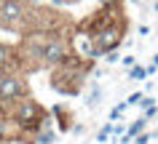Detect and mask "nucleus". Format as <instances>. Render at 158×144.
Instances as JSON below:
<instances>
[{"instance_id":"obj_1","label":"nucleus","mask_w":158,"mask_h":144,"mask_svg":"<svg viewBox=\"0 0 158 144\" xmlns=\"http://www.w3.org/2000/svg\"><path fill=\"white\" fill-rule=\"evenodd\" d=\"M75 35H81L83 40H89L94 56L115 51L123 43V35H126V16H123V8H121V0L105 3V6H99V11L89 14L78 24Z\"/></svg>"},{"instance_id":"obj_2","label":"nucleus","mask_w":158,"mask_h":144,"mask_svg":"<svg viewBox=\"0 0 158 144\" xmlns=\"http://www.w3.org/2000/svg\"><path fill=\"white\" fill-rule=\"evenodd\" d=\"M89 69H91V59L89 56L70 53L62 64L51 67V85H54V91L64 93V96L81 93L86 77H89Z\"/></svg>"},{"instance_id":"obj_3","label":"nucleus","mask_w":158,"mask_h":144,"mask_svg":"<svg viewBox=\"0 0 158 144\" xmlns=\"http://www.w3.org/2000/svg\"><path fill=\"white\" fill-rule=\"evenodd\" d=\"M30 6V0H0V27L8 32H22Z\"/></svg>"},{"instance_id":"obj_4","label":"nucleus","mask_w":158,"mask_h":144,"mask_svg":"<svg viewBox=\"0 0 158 144\" xmlns=\"http://www.w3.org/2000/svg\"><path fill=\"white\" fill-rule=\"evenodd\" d=\"M27 96V80L22 72H0V107L6 110Z\"/></svg>"},{"instance_id":"obj_5","label":"nucleus","mask_w":158,"mask_h":144,"mask_svg":"<svg viewBox=\"0 0 158 144\" xmlns=\"http://www.w3.org/2000/svg\"><path fill=\"white\" fill-rule=\"evenodd\" d=\"M0 72H19V56L16 48L0 43Z\"/></svg>"},{"instance_id":"obj_6","label":"nucleus","mask_w":158,"mask_h":144,"mask_svg":"<svg viewBox=\"0 0 158 144\" xmlns=\"http://www.w3.org/2000/svg\"><path fill=\"white\" fill-rule=\"evenodd\" d=\"M54 115H59V128H62V131H70V128H73V112H70V110L56 107Z\"/></svg>"},{"instance_id":"obj_7","label":"nucleus","mask_w":158,"mask_h":144,"mask_svg":"<svg viewBox=\"0 0 158 144\" xmlns=\"http://www.w3.org/2000/svg\"><path fill=\"white\" fill-rule=\"evenodd\" d=\"M142 128H145V118H142V120H137V123H134V126L129 128V131H126V139H123V142H129L131 136H137V134L142 131Z\"/></svg>"},{"instance_id":"obj_8","label":"nucleus","mask_w":158,"mask_h":144,"mask_svg":"<svg viewBox=\"0 0 158 144\" xmlns=\"http://www.w3.org/2000/svg\"><path fill=\"white\" fill-rule=\"evenodd\" d=\"M142 77H145V69H142V67H134L131 69V80H142Z\"/></svg>"},{"instance_id":"obj_9","label":"nucleus","mask_w":158,"mask_h":144,"mask_svg":"<svg viewBox=\"0 0 158 144\" xmlns=\"http://www.w3.org/2000/svg\"><path fill=\"white\" fill-rule=\"evenodd\" d=\"M56 6H75V3H81V0H54Z\"/></svg>"},{"instance_id":"obj_10","label":"nucleus","mask_w":158,"mask_h":144,"mask_svg":"<svg viewBox=\"0 0 158 144\" xmlns=\"http://www.w3.org/2000/svg\"><path fill=\"white\" fill-rule=\"evenodd\" d=\"M129 102H131V104H137V102H142V93H131V96H129Z\"/></svg>"},{"instance_id":"obj_11","label":"nucleus","mask_w":158,"mask_h":144,"mask_svg":"<svg viewBox=\"0 0 158 144\" xmlns=\"http://www.w3.org/2000/svg\"><path fill=\"white\" fill-rule=\"evenodd\" d=\"M99 3H102V6H105V3H115V0H99Z\"/></svg>"},{"instance_id":"obj_12","label":"nucleus","mask_w":158,"mask_h":144,"mask_svg":"<svg viewBox=\"0 0 158 144\" xmlns=\"http://www.w3.org/2000/svg\"><path fill=\"white\" fill-rule=\"evenodd\" d=\"M153 67H158V56H156V59H153Z\"/></svg>"}]
</instances>
